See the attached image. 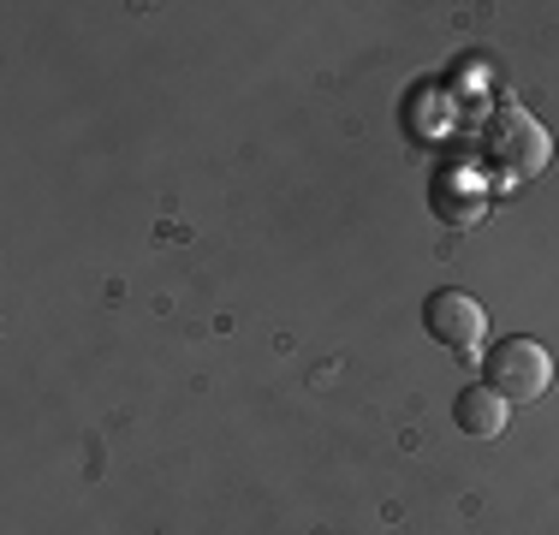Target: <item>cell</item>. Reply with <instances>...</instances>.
I'll return each instance as SVG.
<instances>
[{
	"instance_id": "obj_1",
	"label": "cell",
	"mask_w": 559,
	"mask_h": 535,
	"mask_svg": "<svg viewBox=\"0 0 559 535\" xmlns=\"http://www.w3.org/2000/svg\"><path fill=\"white\" fill-rule=\"evenodd\" d=\"M483 387H495L500 399H512V405H530V399H542L554 387V357L542 340H524V333H512V340H500L495 352L483 357Z\"/></svg>"
},
{
	"instance_id": "obj_2",
	"label": "cell",
	"mask_w": 559,
	"mask_h": 535,
	"mask_svg": "<svg viewBox=\"0 0 559 535\" xmlns=\"http://www.w3.org/2000/svg\"><path fill=\"white\" fill-rule=\"evenodd\" d=\"M483 155L495 160V167L506 173V179H536L542 167H548L554 143L548 131L536 126V119L524 114L518 102H506L495 119H488V138H483Z\"/></svg>"
},
{
	"instance_id": "obj_4",
	"label": "cell",
	"mask_w": 559,
	"mask_h": 535,
	"mask_svg": "<svg viewBox=\"0 0 559 535\" xmlns=\"http://www.w3.org/2000/svg\"><path fill=\"white\" fill-rule=\"evenodd\" d=\"M452 417L471 440H500L506 423H512V399H500L495 387H464L459 405H452Z\"/></svg>"
},
{
	"instance_id": "obj_3",
	"label": "cell",
	"mask_w": 559,
	"mask_h": 535,
	"mask_svg": "<svg viewBox=\"0 0 559 535\" xmlns=\"http://www.w3.org/2000/svg\"><path fill=\"white\" fill-rule=\"evenodd\" d=\"M423 328H429V340L441 345V352H452V357H471L476 345L488 340V316H483V304H476L471 292H459V286L435 292V298L423 304Z\"/></svg>"
}]
</instances>
